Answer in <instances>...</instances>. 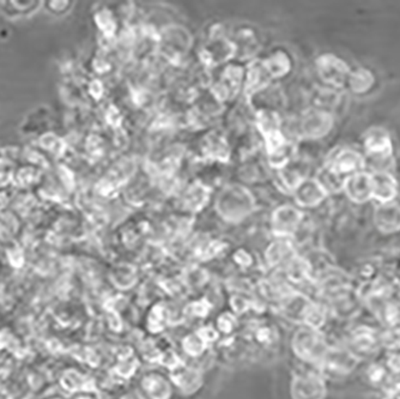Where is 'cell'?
<instances>
[{
    "label": "cell",
    "instance_id": "obj_6",
    "mask_svg": "<svg viewBox=\"0 0 400 399\" xmlns=\"http://www.w3.org/2000/svg\"><path fill=\"white\" fill-rule=\"evenodd\" d=\"M372 225L382 235H396L400 233L399 203L375 204L372 210Z\"/></svg>",
    "mask_w": 400,
    "mask_h": 399
},
{
    "label": "cell",
    "instance_id": "obj_7",
    "mask_svg": "<svg viewBox=\"0 0 400 399\" xmlns=\"http://www.w3.org/2000/svg\"><path fill=\"white\" fill-rule=\"evenodd\" d=\"M335 126V116L326 110H308L302 120V131L306 137L309 139H320L326 137Z\"/></svg>",
    "mask_w": 400,
    "mask_h": 399
},
{
    "label": "cell",
    "instance_id": "obj_2",
    "mask_svg": "<svg viewBox=\"0 0 400 399\" xmlns=\"http://www.w3.org/2000/svg\"><path fill=\"white\" fill-rule=\"evenodd\" d=\"M315 66L319 77L328 89L345 92L351 66L344 59L333 53H325L317 58Z\"/></svg>",
    "mask_w": 400,
    "mask_h": 399
},
{
    "label": "cell",
    "instance_id": "obj_8",
    "mask_svg": "<svg viewBox=\"0 0 400 399\" xmlns=\"http://www.w3.org/2000/svg\"><path fill=\"white\" fill-rule=\"evenodd\" d=\"M377 74L367 66L351 68L345 92L352 96L362 97L368 95L377 85Z\"/></svg>",
    "mask_w": 400,
    "mask_h": 399
},
{
    "label": "cell",
    "instance_id": "obj_4",
    "mask_svg": "<svg viewBox=\"0 0 400 399\" xmlns=\"http://www.w3.org/2000/svg\"><path fill=\"white\" fill-rule=\"evenodd\" d=\"M372 202L387 204L397 202L399 196V183L394 174L388 170H372Z\"/></svg>",
    "mask_w": 400,
    "mask_h": 399
},
{
    "label": "cell",
    "instance_id": "obj_10",
    "mask_svg": "<svg viewBox=\"0 0 400 399\" xmlns=\"http://www.w3.org/2000/svg\"><path fill=\"white\" fill-rule=\"evenodd\" d=\"M302 221V214L295 207H282L276 214L277 228L282 233H291Z\"/></svg>",
    "mask_w": 400,
    "mask_h": 399
},
{
    "label": "cell",
    "instance_id": "obj_3",
    "mask_svg": "<svg viewBox=\"0 0 400 399\" xmlns=\"http://www.w3.org/2000/svg\"><path fill=\"white\" fill-rule=\"evenodd\" d=\"M327 168L341 179L346 180L351 175L368 170L367 160L359 149L338 147L327 160Z\"/></svg>",
    "mask_w": 400,
    "mask_h": 399
},
{
    "label": "cell",
    "instance_id": "obj_1",
    "mask_svg": "<svg viewBox=\"0 0 400 399\" xmlns=\"http://www.w3.org/2000/svg\"><path fill=\"white\" fill-rule=\"evenodd\" d=\"M370 172L388 170L394 161V142L391 133L380 126L367 130L361 137V149Z\"/></svg>",
    "mask_w": 400,
    "mask_h": 399
},
{
    "label": "cell",
    "instance_id": "obj_5",
    "mask_svg": "<svg viewBox=\"0 0 400 399\" xmlns=\"http://www.w3.org/2000/svg\"><path fill=\"white\" fill-rule=\"evenodd\" d=\"M345 197L356 205H364L372 202V183L370 170H364L351 175L344 183Z\"/></svg>",
    "mask_w": 400,
    "mask_h": 399
},
{
    "label": "cell",
    "instance_id": "obj_9",
    "mask_svg": "<svg viewBox=\"0 0 400 399\" xmlns=\"http://www.w3.org/2000/svg\"><path fill=\"white\" fill-rule=\"evenodd\" d=\"M327 197H330V196L322 188V185L317 183L315 178L314 179L307 178L297 187L295 188V199L299 207H319L322 203L326 201Z\"/></svg>",
    "mask_w": 400,
    "mask_h": 399
}]
</instances>
